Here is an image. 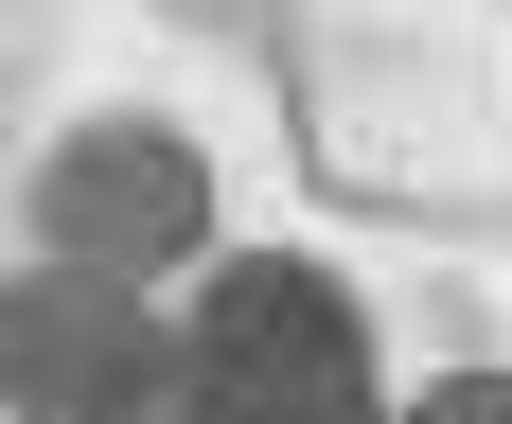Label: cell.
<instances>
[{"label": "cell", "mask_w": 512, "mask_h": 424, "mask_svg": "<svg viewBox=\"0 0 512 424\" xmlns=\"http://www.w3.org/2000/svg\"><path fill=\"white\" fill-rule=\"evenodd\" d=\"M36 248L124 265V283L195 265V248H212V159L177 142L159 106H106V124H71V142L36 159Z\"/></svg>", "instance_id": "2"}, {"label": "cell", "mask_w": 512, "mask_h": 424, "mask_svg": "<svg viewBox=\"0 0 512 424\" xmlns=\"http://www.w3.org/2000/svg\"><path fill=\"white\" fill-rule=\"evenodd\" d=\"M424 424H512V371H442V389H424Z\"/></svg>", "instance_id": "4"}, {"label": "cell", "mask_w": 512, "mask_h": 424, "mask_svg": "<svg viewBox=\"0 0 512 424\" xmlns=\"http://www.w3.org/2000/svg\"><path fill=\"white\" fill-rule=\"evenodd\" d=\"M177 389H195V336H159V301L124 265L53 248L0 301V407H177Z\"/></svg>", "instance_id": "3"}, {"label": "cell", "mask_w": 512, "mask_h": 424, "mask_svg": "<svg viewBox=\"0 0 512 424\" xmlns=\"http://www.w3.org/2000/svg\"><path fill=\"white\" fill-rule=\"evenodd\" d=\"M195 424H371V318L336 265L301 248H248L212 265L195 301V389H177Z\"/></svg>", "instance_id": "1"}]
</instances>
